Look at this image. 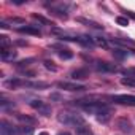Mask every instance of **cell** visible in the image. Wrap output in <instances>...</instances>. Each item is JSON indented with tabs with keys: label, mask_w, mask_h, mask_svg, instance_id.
Returning a JSON list of instances; mask_svg holds the SVG:
<instances>
[{
	"label": "cell",
	"mask_w": 135,
	"mask_h": 135,
	"mask_svg": "<svg viewBox=\"0 0 135 135\" xmlns=\"http://www.w3.org/2000/svg\"><path fill=\"white\" fill-rule=\"evenodd\" d=\"M121 84L122 86H129V88H135V80L133 78H121Z\"/></svg>",
	"instance_id": "cell-19"
},
{
	"label": "cell",
	"mask_w": 135,
	"mask_h": 135,
	"mask_svg": "<svg viewBox=\"0 0 135 135\" xmlns=\"http://www.w3.org/2000/svg\"><path fill=\"white\" fill-rule=\"evenodd\" d=\"M113 56L118 57V59H122V57L127 56V52H121V49H114V51H113Z\"/></svg>",
	"instance_id": "cell-23"
},
{
	"label": "cell",
	"mask_w": 135,
	"mask_h": 135,
	"mask_svg": "<svg viewBox=\"0 0 135 135\" xmlns=\"http://www.w3.org/2000/svg\"><path fill=\"white\" fill-rule=\"evenodd\" d=\"M76 21H78V22H81V24H86V26H89V27H94V29H103V26H100L99 22L89 21V19H86V18H78Z\"/></svg>",
	"instance_id": "cell-16"
},
{
	"label": "cell",
	"mask_w": 135,
	"mask_h": 135,
	"mask_svg": "<svg viewBox=\"0 0 135 135\" xmlns=\"http://www.w3.org/2000/svg\"><path fill=\"white\" fill-rule=\"evenodd\" d=\"M0 132H2V135H21L19 127H15V126L8 124L5 119L0 122Z\"/></svg>",
	"instance_id": "cell-7"
},
{
	"label": "cell",
	"mask_w": 135,
	"mask_h": 135,
	"mask_svg": "<svg viewBox=\"0 0 135 135\" xmlns=\"http://www.w3.org/2000/svg\"><path fill=\"white\" fill-rule=\"evenodd\" d=\"M45 67L48 70H52V72H56L57 69H56V65H52V62H49V60H45Z\"/></svg>",
	"instance_id": "cell-24"
},
{
	"label": "cell",
	"mask_w": 135,
	"mask_h": 135,
	"mask_svg": "<svg viewBox=\"0 0 135 135\" xmlns=\"http://www.w3.org/2000/svg\"><path fill=\"white\" fill-rule=\"evenodd\" d=\"M16 51L15 49H10V48H0V57L2 60H13L16 57Z\"/></svg>",
	"instance_id": "cell-9"
},
{
	"label": "cell",
	"mask_w": 135,
	"mask_h": 135,
	"mask_svg": "<svg viewBox=\"0 0 135 135\" xmlns=\"http://www.w3.org/2000/svg\"><path fill=\"white\" fill-rule=\"evenodd\" d=\"M111 100H113L114 103H119V105L135 107V95H127V94H122V95H113Z\"/></svg>",
	"instance_id": "cell-5"
},
{
	"label": "cell",
	"mask_w": 135,
	"mask_h": 135,
	"mask_svg": "<svg viewBox=\"0 0 135 135\" xmlns=\"http://www.w3.org/2000/svg\"><path fill=\"white\" fill-rule=\"evenodd\" d=\"M18 32H21V33H27V35H41V32H40V29H37V27H33V26H21V27H18Z\"/></svg>",
	"instance_id": "cell-10"
},
{
	"label": "cell",
	"mask_w": 135,
	"mask_h": 135,
	"mask_svg": "<svg viewBox=\"0 0 135 135\" xmlns=\"http://www.w3.org/2000/svg\"><path fill=\"white\" fill-rule=\"evenodd\" d=\"M57 135H72V133H69V132H59Z\"/></svg>",
	"instance_id": "cell-27"
},
{
	"label": "cell",
	"mask_w": 135,
	"mask_h": 135,
	"mask_svg": "<svg viewBox=\"0 0 135 135\" xmlns=\"http://www.w3.org/2000/svg\"><path fill=\"white\" fill-rule=\"evenodd\" d=\"M111 114H113V110L110 108V107H107L102 113H99L95 118H97V121L99 122H102V124H105V122H108L110 121V118H111Z\"/></svg>",
	"instance_id": "cell-12"
},
{
	"label": "cell",
	"mask_w": 135,
	"mask_h": 135,
	"mask_svg": "<svg viewBox=\"0 0 135 135\" xmlns=\"http://www.w3.org/2000/svg\"><path fill=\"white\" fill-rule=\"evenodd\" d=\"M92 41H94L97 46H102V48H107V46H108L107 40H105V38H100V37H94V38H92Z\"/></svg>",
	"instance_id": "cell-20"
},
{
	"label": "cell",
	"mask_w": 135,
	"mask_h": 135,
	"mask_svg": "<svg viewBox=\"0 0 135 135\" xmlns=\"http://www.w3.org/2000/svg\"><path fill=\"white\" fill-rule=\"evenodd\" d=\"M75 130H76V135H94V133H92V130H91V127L88 126V122H84V124L78 126Z\"/></svg>",
	"instance_id": "cell-15"
},
{
	"label": "cell",
	"mask_w": 135,
	"mask_h": 135,
	"mask_svg": "<svg viewBox=\"0 0 135 135\" xmlns=\"http://www.w3.org/2000/svg\"><path fill=\"white\" fill-rule=\"evenodd\" d=\"M127 15H129V16H132V18L135 19V15H133V13H130V11H127Z\"/></svg>",
	"instance_id": "cell-28"
},
{
	"label": "cell",
	"mask_w": 135,
	"mask_h": 135,
	"mask_svg": "<svg viewBox=\"0 0 135 135\" xmlns=\"http://www.w3.org/2000/svg\"><path fill=\"white\" fill-rule=\"evenodd\" d=\"M21 86H29V83H27V81H22V80H19V78L5 81V88H10V89H16V88H21Z\"/></svg>",
	"instance_id": "cell-13"
},
{
	"label": "cell",
	"mask_w": 135,
	"mask_h": 135,
	"mask_svg": "<svg viewBox=\"0 0 135 135\" xmlns=\"http://www.w3.org/2000/svg\"><path fill=\"white\" fill-rule=\"evenodd\" d=\"M10 45H11V40L7 35H0V48H10Z\"/></svg>",
	"instance_id": "cell-17"
},
{
	"label": "cell",
	"mask_w": 135,
	"mask_h": 135,
	"mask_svg": "<svg viewBox=\"0 0 135 135\" xmlns=\"http://www.w3.org/2000/svg\"><path fill=\"white\" fill-rule=\"evenodd\" d=\"M116 22H118L119 26H129V19L124 18V16H118V18H116Z\"/></svg>",
	"instance_id": "cell-22"
},
{
	"label": "cell",
	"mask_w": 135,
	"mask_h": 135,
	"mask_svg": "<svg viewBox=\"0 0 135 135\" xmlns=\"http://www.w3.org/2000/svg\"><path fill=\"white\" fill-rule=\"evenodd\" d=\"M8 21L10 22H15V24H24V19L22 18H10Z\"/></svg>",
	"instance_id": "cell-25"
},
{
	"label": "cell",
	"mask_w": 135,
	"mask_h": 135,
	"mask_svg": "<svg viewBox=\"0 0 135 135\" xmlns=\"http://www.w3.org/2000/svg\"><path fill=\"white\" fill-rule=\"evenodd\" d=\"M30 107L33 108V110H37L40 114H43V116H51V107L46 103V102H43V100H32L30 102Z\"/></svg>",
	"instance_id": "cell-2"
},
{
	"label": "cell",
	"mask_w": 135,
	"mask_h": 135,
	"mask_svg": "<svg viewBox=\"0 0 135 135\" xmlns=\"http://www.w3.org/2000/svg\"><path fill=\"white\" fill-rule=\"evenodd\" d=\"M57 88L59 89H64V91H70V92H80V91H84L86 89L83 84L70 83V81H59L57 83Z\"/></svg>",
	"instance_id": "cell-3"
},
{
	"label": "cell",
	"mask_w": 135,
	"mask_h": 135,
	"mask_svg": "<svg viewBox=\"0 0 135 135\" xmlns=\"http://www.w3.org/2000/svg\"><path fill=\"white\" fill-rule=\"evenodd\" d=\"M70 76H72V80H86L88 76H89V70L88 69H76V70H73L72 73H70Z\"/></svg>",
	"instance_id": "cell-11"
},
{
	"label": "cell",
	"mask_w": 135,
	"mask_h": 135,
	"mask_svg": "<svg viewBox=\"0 0 135 135\" xmlns=\"http://www.w3.org/2000/svg\"><path fill=\"white\" fill-rule=\"evenodd\" d=\"M116 129L121 130V132H124V133H130L133 130V126H132V122L126 116H121V118L116 119Z\"/></svg>",
	"instance_id": "cell-4"
},
{
	"label": "cell",
	"mask_w": 135,
	"mask_h": 135,
	"mask_svg": "<svg viewBox=\"0 0 135 135\" xmlns=\"http://www.w3.org/2000/svg\"><path fill=\"white\" fill-rule=\"evenodd\" d=\"M19 133H21V135H30V133H32V127H29V126H21V127H19Z\"/></svg>",
	"instance_id": "cell-21"
},
{
	"label": "cell",
	"mask_w": 135,
	"mask_h": 135,
	"mask_svg": "<svg viewBox=\"0 0 135 135\" xmlns=\"http://www.w3.org/2000/svg\"><path fill=\"white\" fill-rule=\"evenodd\" d=\"M16 118H18L22 124H26V126H35V124H37V119H35V118L27 116V114H22V113H18Z\"/></svg>",
	"instance_id": "cell-14"
},
{
	"label": "cell",
	"mask_w": 135,
	"mask_h": 135,
	"mask_svg": "<svg viewBox=\"0 0 135 135\" xmlns=\"http://www.w3.org/2000/svg\"><path fill=\"white\" fill-rule=\"evenodd\" d=\"M32 18H33V19H37L38 22L45 24V26H52V22H51V21H48L46 18H43V16H40V15H37V13H33V15H32Z\"/></svg>",
	"instance_id": "cell-18"
},
{
	"label": "cell",
	"mask_w": 135,
	"mask_h": 135,
	"mask_svg": "<svg viewBox=\"0 0 135 135\" xmlns=\"http://www.w3.org/2000/svg\"><path fill=\"white\" fill-rule=\"evenodd\" d=\"M57 119H59V122H62V124H65V126H72L73 129H76L78 126H81V124L86 122V119H84L81 114L69 113V111H60V113L57 114Z\"/></svg>",
	"instance_id": "cell-1"
},
{
	"label": "cell",
	"mask_w": 135,
	"mask_h": 135,
	"mask_svg": "<svg viewBox=\"0 0 135 135\" xmlns=\"http://www.w3.org/2000/svg\"><path fill=\"white\" fill-rule=\"evenodd\" d=\"M95 70L102 73H114L118 72V67L110 62H95Z\"/></svg>",
	"instance_id": "cell-6"
},
{
	"label": "cell",
	"mask_w": 135,
	"mask_h": 135,
	"mask_svg": "<svg viewBox=\"0 0 135 135\" xmlns=\"http://www.w3.org/2000/svg\"><path fill=\"white\" fill-rule=\"evenodd\" d=\"M52 49H57V54L60 59H72L73 57V52L70 49H67V48H62L60 45H52Z\"/></svg>",
	"instance_id": "cell-8"
},
{
	"label": "cell",
	"mask_w": 135,
	"mask_h": 135,
	"mask_svg": "<svg viewBox=\"0 0 135 135\" xmlns=\"http://www.w3.org/2000/svg\"><path fill=\"white\" fill-rule=\"evenodd\" d=\"M38 135H49V133H48V132H40Z\"/></svg>",
	"instance_id": "cell-29"
},
{
	"label": "cell",
	"mask_w": 135,
	"mask_h": 135,
	"mask_svg": "<svg viewBox=\"0 0 135 135\" xmlns=\"http://www.w3.org/2000/svg\"><path fill=\"white\" fill-rule=\"evenodd\" d=\"M51 100H60L62 97H60V94H57V92H54V94H51V97H49Z\"/></svg>",
	"instance_id": "cell-26"
}]
</instances>
